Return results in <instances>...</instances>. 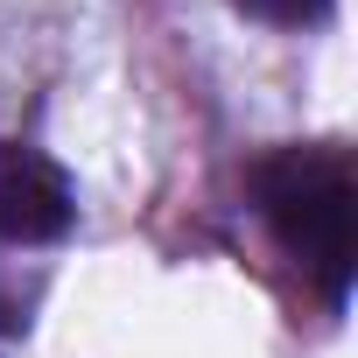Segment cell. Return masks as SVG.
I'll use <instances>...</instances> for the list:
<instances>
[{"label": "cell", "mask_w": 358, "mask_h": 358, "mask_svg": "<svg viewBox=\"0 0 358 358\" xmlns=\"http://www.w3.org/2000/svg\"><path fill=\"white\" fill-rule=\"evenodd\" d=\"M253 211L302 267V281L337 309L358 267V183L337 141H295L253 162Z\"/></svg>", "instance_id": "1"}, {"label": "cell", "mask_w": 358, "mask_h": 358, "mask_svg": "<svg viewBox=\"0 0 358 358\" xmlns=\"http://www.w3.org/2000/svg\"><path fill=\"white\" fill-rule=\"evenodd\" d=\"M239 15H253V22H267V29H316L337 0H232Z\"/></svg>", "instance_id": "3"}, {"label": "cell", "mask_w": 358, "mask_h": 358, "mask_svg": "<svg viewBox=\"0 0 358 358\" xmlns=\"http://www.w3.org/2000/svg\"><path fill=\"white\" fill-rule=\"evenodd\" d=\"M78 225V190L64 162L29 141H0V246H57Z\"/></svg>", "instance_id": "2"}]
</instances>
